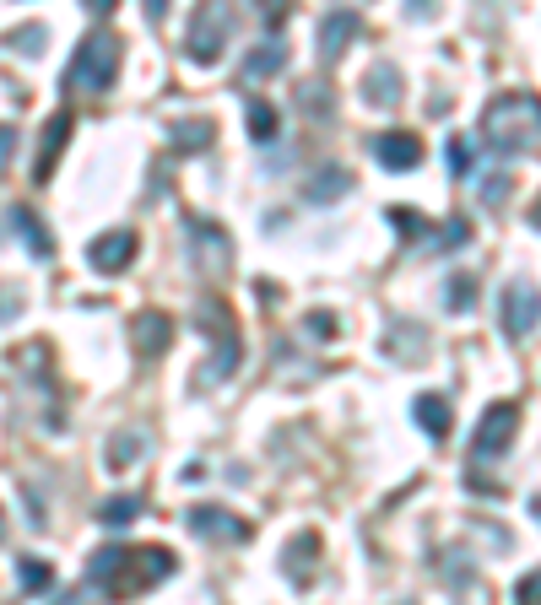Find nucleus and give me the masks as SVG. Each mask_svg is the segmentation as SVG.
Here are the masks:
<instances>
[{"instance_id":"nucleus-1","label":"nucleus","mask_w":541,"mask_h":605,"mask_svg":"<svg viewBox=\"0 0 541 605\" xmlns=\"http://www.w3.org/2000/svg\"><path fill=\"white\" fill-rule=\"evenodd\" d=\"M174 568H179V557L168 546H103L87 557V584L103 589L109 600H130L141 589L174 578Z\"/></svg>"},{"instance_id":"nucleus-2","label":"nucleus","mask_w":541,"mask_h":605,"mask_svg":"<svg viewBox=\"0 0 541 605\" xmlns=\"http://www.w3.org/2000/svg\"><path fill=\"white\" fill-rule=\"evenodd\" d=\"M482 141L504 157L531 152L541 141V98L536 92H498L482 114Z\"/></svg>"},{"instance_id":"nucleus-3","label":"nucleus","mask_w":541,"mask_h":605,"mask_svg":"<svg viewBox=\"0 0 541 605\" xmlns=\"http://www.w3.org/2000/svg\"><path fill=\"white\" fill-rule=\"evenodd\" d=\"M120 60H125L120 33H109V28L87 33L82 49H76V60H71V71H65V87L71 92H109L114 76H120Z\"/></svg>"},{"instance_id":"nucleus-4","label":"nucleus","mask_w":541,"mask_h":605,"mask_svg":"<svg viewBox=\"0 0 541 605\" xmlns=\"http://www.w3.org/2000/svg\"><path fill=\"white\" fill-rule=\"evenodd\" d=\"M195 325H201V330L211 335V346H217V357L206 362L201 384L233 379V368H239V325H233L228 303H222V298H201V303H195Z\"/></svg>"},{"instance_id":"nucleus-5","label":"nucleus","mask_w":541,"mask_h":605,"mask_svg":"<svg viewBox=\"0 0 541 605\" xmlns=\"http://www.w3.org/2000/svg\"><path fill=\"white\" fill-rule=\"evenodd\" d=\"M184 238H190V265L201 276H222L233 265V238L211 217H184Z\"/></svg>"},{"instance_id":"nucleus-6","label":"nucleus","mask_w":541,"mask_h":605,"mask_svg":"<svg viewBox=\"0 0 541 605\" xmlns=\"http://www.w3.org/2000/svg\"><path fill=\"white\" fill-rule=\"evenodd\" d=\"M228 33H233V11L228 6H201L190 17V33H184V55L195 65H211L228 49Z\"/></svg>"},{"instance_id":"nucleus-7","label":"nucleus","mask_w":541,"mask_h":605,"mask_svg":"<svg viewBox=\"0 0 541 605\" xmlns=\"http://www.w3.org/2000/svg\"><path fill=\"white\" fill-rule=\"evenodd\" d=\"M514 438H520V406H514V400H493V406L482 411V422H477L471 449H477V460H498Z\"/></svg>"},{"instance_id":"nucleus-8","label":"nucleus","mask_w":541,"mask_h":605,"mask_svg":"<svg viewBox=\"0 0 541 605\" xmlns=\"http://www.w3.org/2000/svg\"><path fill=\"white\" fill-rule=\"evenodd\" d=\"M498 319H504V335H509V341H525V335L541 325V292L531 287V281H509Z\"/></svg>"},{"instance_id":"nucleus-9","label":"nucleus","mask_w":541,"mask_h":605,"mask_svg":"<svg viewBox=\"0 0 541 605\" xmlns=\"http://www.w3.org/2000/svg\"><path fill=\"white\" fill-rule=\"evenodd\" d=\"M136 249H141V238L130 233V227H114V233H98L87 244V265L98 276H120L130 260H136Z\"/></svg>"},{"instance_id":"nucleus-10","label":"nucleus","mask_w":541,"mask_h":605,"mask_svg":"<svg viewBox=\"0 0 541 605\" xmlns=\"http://www.w3.org/2000/svg\"><path fill=\"white\" fill-rule=\"evenodd\" d=\"M71 130H76V114H71V109H55V114H49L44 136H38V163H33V184H49V173H55L60 152H65V141H71Z\"/></svg>"},{"instance_id":"nucleus-11","label":"nucleus","mask_w":541,"mask_h":605,"mask_svg":"<svg viewBox=\"0 0 541 605\" xmlns=\"http://www.w3.org/2000/svg\"><path fill=\"white\" fill-rule=\"evenodd\" d=\"M184 519H190V530L201 535V541H249V524L239 514H228V508H217V503H195Z\"/></svg>"},{"instance_id":"nucleus-12","label":"nucleus","mask_w":541,"mask_h":605,"mask_svg":"<svg viewBox=\"0 0 541 605\" xmlns=\"http://www.w3.org/2000/svg\"><path fill=\"white\" fill-rule=\"evenodd\" d=\"M130 341H136L141 357H163L168 341H174V314H163V308H141V314L130 319Z\"/></svg>"},{"instance_id":"nucleus-13","label":"nucleus","mask_w":541,"mask_h":605,"mask_svg":"<svg viewBox=\"0 0 541 605\" xmlns=\"http://www.w3.org/2000/svg\"><path fill=\"white\" fill-rule=\"evenodd\" d=\"M282 65H287V44H282V38H260V44L255 49H249V60L239 65V82L244 87H255V82H271V76L276 71H282Z\"/></svg>"},{"instance_id":"nucleus-14","label":"nucleus","mask_w":541,"mask_h":605,"mask_svg":"<svg viewBox=\"0 0 541 605\" xmlns=\"http://www.w3.org/2000/svg\"><path fill=\"white\" fill-rule=\"evenodd\" d=\"M374 157H379L385 168L406 173V168L422 163V141L412 136V130H385V136H374Z\"/></svg>"},{"instance_id":"nucleus-15","label":"nucleus","mask_w":541,"mask_h":605,"mask_svg":"<svg viewBox=\"0 0 541 605\" xmlns=\"http://www.w3.org/2000/svg\"><path fill=\"white\" fill-rule=\"evenodd\" d=\"M358 28H363V17H358V11H331V17L320 22V60L331 65V60L341 55V49H347L352 38H358Z\"/></svg>"},{"instance_id":"nucleus-16","label":"nucleus","mask_w":541,"mask_h":605,"mask_svg":"<svg viewBox=\"0 0 541 605\" xmlns=\"http://www.w3.org/2000/svg\"><path fill=\"white\" fill-rule=\"evenodd\" d=\"M11 233H17L22 244H28L33 260H55V238H49V227L38 222L28 206H11Z\"/></svg>"},{"instance_id":"nucleus-17","label":"nucleus","mask_w":541,"mask_h":605,"mask_svg":"<svg viewBox=\"0 0 541 605\" xmlns=\"http://www.w3.org/2000/svg\"><path fill=\"white\" fill-rule=\"evenodd\" d=\"M211 141H217V125H211V119H174V125H168V146H174L179 157L206 152Z\"/></svg>"},{"instance_id":"nucleus-18","label":"nucleus","mask_w":541,"mask_h":605,"mask_svg":"<svg viewBox=\"0 0 541 605\" xmlns=\"http://www.w3.org/2000/svg\"><path fill=\"white\" fill-rule=\"evenodd\" d=\"M412 416H417V427L428 438H450V427H455V411H450V400L444 395H417V406H412Z\"/></svg>"},{"instance_id":"nucleus-19","label":"nucleus","mask_w":541,"mask_h":605,"mask_svg":"<svg viewBox=\"0 0 541 605\" xmlns=\"http://www.w3.org/2000/svg\"><path fill=\"white\" fill-rule=\"evenodd\" d=\"M347 190H352V173L325 163L320 173H314V184H303V200H309V206H331V200H341Z\"/></svg>"},{"instance_id":"nucleus-20","label":"nucleus","mask_w":541,"mask_h":605,"mask_svg":"<svg viewBox=\"0 0 541 605\" xmlns=\"http://www.w3.org/2000/svg\"><path fill=\"white\" fill-rule=\"evenodd\" d=\"M320 557V535H293V541H287V551H282V562H287V578H293V584H309V562Z\"/></svg>"},{"instance_id":"nucleus-21","label":"nucleus","mask_w":541,"mask_h":605,"mask_svg":"<svg viewBox=\"0 0 541 605\" xmlns=\"http://www.w3.org/2000/svg\"><path fill=\"white\" fill-rule=\"evenodd\" d=\"M363 98L374 103V109H385V103H395V98H401V71H395V65H385V60H379L374 71L363 76Z\"/></svg>"},{"instance_id":"nucleus-22","label":"nucleus","mask_w":541,"mask_h":605,"mask_svg":"<svg viewBox=\"0 0 541 605\" xmlns=\"http://www.w3.org/2000/svg\"><path fill=\"white\" fill-rule=\"evenodd\" d=\"M477 292H482L477 271H455L444 281V308H450V314H471V308H477Z\"/></svg>"},{"instance_id":"nucleus-23","label":"nucleus","mask_w":541,"mask_h":605,"mask_svg":"<svg viewBox=\"0 0 541 605\" xmlns=\"http://www.w3.org/2000/svg\"><path fill=\"white\" fill-rule=\"evenodd\" d=\"M141 454H147V438H141L136 427H120V433L109 438V470H130Z\"/></svg>"},{"instance_id":"nucleus-24","label":"nucleus","mask_w":541,"mask_h":605,"mask_svg":"<svg viewBox=\"0 0 541 605\" xmlns=\"http://www.w3.org/2000/svg\"><path fill=\"white\" fill-rule=\"evenodd\" d=\"M17 584L28 589V595H44V589H55V568H49L44 557H22L17 562Z\"/></svg>"},{"instance_id":"nucleus-25","label":"nucleus","mask_w":541,"mask_h":605,"mask_svg":"<svg viewBox=\"0 0 541 605\" xmlns=\"http://www.w3.org/2000/svg\"><path fill=\"white\" fill-rule=\"evenodd\" d=\"M141 508H147V503H141V497H130V492H120V497H109V503L98 508V519L109 524V530H125L130 519H141Z\"/></svg>"},{"instance_id":"nucleus-26","label":"nucleus","mask_w":541,"mask_h":605,"mask_svg":"<svg viewBox=\"0 0 541 605\" xmlns=\"http://www.w3.org/2000/svg\"><path fill=\"white\" fill-rule=\"evenodd\" d=\"M249 136H255L260 146L276 141V109H271L266 98H249Z\"/></svg>"},{"instance_id":"nucleus-27","label":"nucleus","mask_w":541,"mask_h":605,"mask_svg":"<svg viewBox=\"0 0 541 605\" xmlns=\"http://www.w3.org/2000/svg\"><path fill=\"white\" fill-rule=\"evenodd\" d=\"M44 22H22V28H11L6 38H0V44L6 49H17V55H38V49H44Z\"/></svg>"},{"instance_id":"nucleus-28","label":"nucleus","mask_w":541,"mask_h":605,"mask_svg":"<svg viewBox=\"0 0 541 605\" xmlns=\"http://www.w3.org/2000/svg\"><path fill=\"white\" fill-rule=\"evenodd\" d=\"M11 362H17L22 373H33V379H49V346H44V341L17 346V352H11Z\"/></svg>"},{"instance_id":"nucleus-29","label":"nucleus","mask_w":541,"mask_h":605,"mask_svg":"<svg viewBox=\"0 0 541 605\" xmlns=\"http://www.w3.org/2000/svg\"><path fill=\"white\" fill-rule=\"evenodd\" d=\"M390 222H395V233H401V238H422V233H428V217H417L412 206H390Z\"/></svg>"},{"instance_id":"nucleus-30","label":"nucleus","mask_w":541,"mask_h":605,"mask_svg":"<svg viewBox=\"0 0 541 605\" xmlns=\"http://www.w3.org/2000/svg\"><path fill=\"white\" fill-rule=\"evenodd\" d=\"M514 605H541V568H536L531 578H520V584H514Z\"/></svg>"},{"instance_id":"nucleus-31","label":"nucleus","mask_w":541,"mask_h":605,"mask_svg":"<svg viewBox=\"0 0 541 605\" xmlns=\"http://www.w3.org/2000/svg\"><path fill=\"white\" fill-rule=\"evenodd\" d=\"M450 168H455V179H466V173H471V152H466V136H450Z\"/></svg>"},{"instance_id":"nucleus-32","label":"nucleus","mask_w":541,"mask_h":605,"mask_svg":"<svg viewBox=\"0 0 541 605\" xmlns=\"http://www.w3.org/2000/svg\"><path fill=\"white\" fill-rule=\"evenodd\" d=\"M509 195V173H487V184H482V200L487 206H498V200Z\"/></svg>"},{"instance_id":"nucleus-33","label":"nucleus","mask_w":541,"mask_h":605,"mask_svg":"<svg viewBox=\"0 0 541 605\" xmlns=\"http://www.w3.org/2000/svg\"><path fill=\"white\" fill-rule=\"evenodd\" d=\"M22 314V287H6L0 292V319H17Z\"/></svg>"},{"instance_id":"nucleus-34","label":"nucleus","mask_w":541,"mask_h":605,"mask_svg":"<svg viewBox=\"0 0 541 605\" xmlns=\"http://www.w3.org/2000/svg\"><path fill=\"white\" fill-rule=\"evenodd\" d=\"M11 157H17V130H11V125H0V173H6Z\"/></svg>"},{"instance_id":"nucleus-35","label":"nucleus","mask_w":541,"mask_h":605,"mask_svg":"<svg viewBox=\"0 0 541 605\" xmlns=\"http://www.w3.org/2000/svg\"><path fill=\"white\" fill-rule=\"evenodd\" d=\"M309 330H314V335H331V330H336V319H331V314H314V319H309Z\"/></svg>"},{"instance_id":"nucleus-36","label":"nucleus","mask_w":541,"mask_h":605,"mask_svg":"<svg viewBox=\"0 0 541 605\" xmlns=\"http://www.w3.org/2000/svg\"><path fill=\"white\" fill-rule=\"evenodd\" d=\"M0 541H6V508H0Z\"/></svg>"},{"instance_id":"nucleus-37","label":"nucleus","mask_w":541,"mask_h":605,"mask_svg":"<svg viewBox=\"0 0 541 605\" xmlns=\"http://www.w3.org/2000/svg\"><path fill=\"white\" fill-rule=\"evenodd\" d=\"M531 217H536V222H541V200H536V211H531Z\"/></svg>"}]
</instances>
